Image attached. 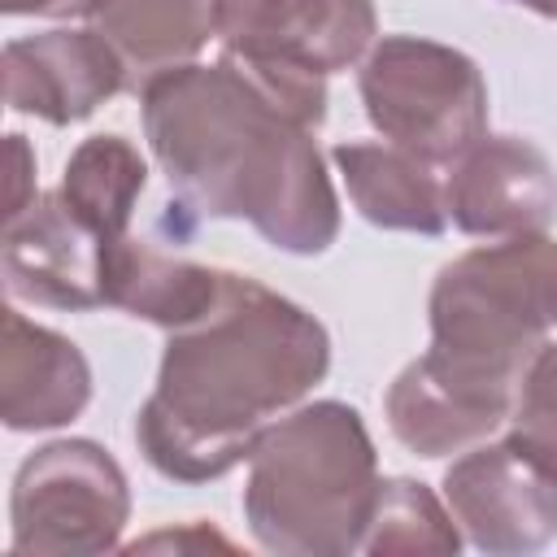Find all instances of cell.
Instances as JSON below:
<instances>
[{
    "label": "cell",
    "instance_id": "7c38bea8",
    "mask_svg": "<svg viewBox=\"0 0 557 557\" xmlns=\"http://www.w3.org/2000/svg\"><path fill=\"white\" fill-rule=\"evenodd\" d=\"M126 87L122 57L100 30H44L4 44V104L70 126Z\"/></svg>",
    "mask_w": 557,
    "mask_h": 557
},
{
    "label": "cell",
    "instance_id": "603a6c76",
    "mask_svg": "<svg viewBox=\"0 0 557 557\" xmlns=\"http://www.w3.org/2000/svg\"><path fill=\"white\" fill-rule=\"evenodd\" d=\"M518 4H527V9H535L544 17H557V0H518Z\"/></svg>",
    "mask_w": 557,
    "mask_h": 557
},
{
    "label": "cell",
    "instance_id": "2e32d148",
    "mask_svg": "<svg viewBox=\"0 0 557 557\" xmlns=\"http://www.w3.org/2000/svg\"><path fill=\"white\" fill-rule=\"evenodd\" d=\"M331 161L366 222L413 235H440L448 226L444 183L413 152L396 144H335Z\"/></svg>",
    "mask_w": 557,
    "mask_h": 557
},
{
    "label": "cell",
    "instance_id": "52a82bcc",
    "mask_svg": "<svg viewBox=\"0 0 557 557\" xmlns=\"http://www.w3.org/2000/svg\"><path fill=\"white\" fill-rule=\"evenodd\" d=\"M444 505L479 553H535L557 535V466L513 435L474 444L448 466Z\"/></svg>",
    "mask_w": 557,
    "mask_h": 557
},
{
    "label": "cell",
    "instance_id": "8992f818",
    "mask_svg": "<svg viewBox=\"0 0 557 557\" xmlns=\"http://www.w3.org/2000/svg\"><path fill=\"white\" fill-rule=\"evenodd\" d=\"M9 518L22 557L109 553L131 518V487L96 440H52L17 466Z\"/></svg>",
    "mask_w": 557,
    "mask_h": 557
},
{
    "label": "cell",
    "instance_id": "277c9868",
    "mask_svg": "<svg viewBox=\"0 0 557 557\" xmlns=\"http://www.w3.org/2000/svg\"><path fill=\"white\" fill-rule=\"evenodd\" d=\"M426 313L431 352L518 392L557 326V239L540 231L461 252L440 270Z\"/></svg>",
    "mask_w": 557,
    "mask_h": 557
},
{
    "label": "cell",
    "instance_id": "ffe728a7",
    "mask_svg": "<svg viewBox=\"0 0 557 557\" xmlns=\"http://www.w3.org/2000/svg\"><path fill=\"white\" fill-rule=\"evenodd\" d=\"M30 174H35V152H30L26 135H9V196H4V218L22 213L35 200Z\"/></svg>",
    "mask_w": 557,
    "mask_h": 557
},
{
    "label": "cell",
    "instance_id": "4fadbf2b",
    "mask_svg": "<svg viewBox=\"0 0 557 557\" xmlns=\"http://www.w3.org/2000/svg\"><path fill=\"white\" fill-rule=\"evenodd\" d=\"M91 400V366L74 339L30 322L13 305L0 335V418L9 431H52Z\"/></svg>",
    "mask_w": 557,
    "mask_h": 557
},
{
    "label": "cell",
    "instance_id": "30bf717a",
    "mask_svg": "<svg viewBox=\"0 0 557 557\" xmlns=\"http://www.w3.org/2000/svg\"><path fill=\"white\" fill-rule=\"evenodd\" d=\"M444 205L453 226L466 235H540L557 218V174L531 139L483 135L466 157L453 161Z\"/></svg>",
    "mask_w": 557,
    "mask_h": 557
},
{
    "label": "cell",
    "instance_id": "9a60e30c",
    "mask_svg": "<svg viewBox=\"0 0 557 557\" xmlns=\"http://www.w3.org/2000/svg\"><path fill=\"white\" fill-rule=\"evenodd\" d=\"M91 30L122 57L126 87L139 91L218 35V0H96Z\"/></svg>",
    "mask_w": 557,
    "mask_h": 557
},
{
    "label": "cell",
    "instance_id": "8fae6325",
    "mask_svg": "<svg viewBox=\"0 0 557 557\" xmlns=\"http://www.w3.org/2000/svg\"><path fill=\"white\" fill-rule=\"evenodd\" d=\"M518 392L487 383L440 352L409 361L387 387V426L418 457H448L483 444L509 413Z\"/></svg>",
    "mask_w": 557,
    "mask_h": 557
},
{
    "label": "cell",
    "instance_id": "5b68a950",
    "mask_svg": "<svg viewBox=\"0 0 557 557\" xmlns=\"http://www.w3.org/2000/svg\"><path fill=\"white\" fill-rule=\"evenodd\" d=\"M357 87L374 131L426 165H453L487 135V83L448 44L387 35L366 52Z\"/></svg>",
    "mask_w": 557,
    "mask_h": 557
},
{
    "label": "cell",
    "instance_id": "44dd1931",
    "mask_svg": "<svg viewBox=\"0 0 557 557\" xmlns=\"http://www.w3.org/2000/svg\"><path fill=\"white\" fill-rule=\"evenodd\" d=\"M139 548H222V553H231L235 544L222 540L218 531L191 522V527H183V531H157V535H148V540H135L131 553H139Z\"/></svg>",
    "mask_w": 557,
    "mask_h": 557
},
{
    "label": "cell",
    "instance_id": "7402d4cb",
    "mask_svg": "<svg viewBox=\"0 0 557 557\" xmlns=\"http://www.w3.org/2000/svg\"><path fill=\"white\" fill-rule=\"evenodd\" d=\"M0 9L9 17H74V13H91L96 0H0Z\"/></svg>",
    "mask_w": 557,
    "mask_h": 557
},
{
    "label": "cell",
    "instance_id": "6da1fadb",
    "mask_svg": "<svg viewBox=\"0 0 557 557\" xmlns=\"http://www.w3.org/2000/svg\"><path fill=\"white\" fill-rule=\"evenodd\" d=\"M144 135L170 191L200 218H244L265 244L313 257L339 235V200L313 126L239 57L174 65L139 87Z\"/></svg>",
    "mask_w": 557,
    "mask_h": 557
},
{
    "label": "cell",
    "instance_id": "3957f363",
    "mask_svg": "<svg viewBox=\"0 0 557 557\" xmlns=\"http://www.w3.org/2000/svg\"><path fill=\"white\" fill-rule=\"evenodd\" d=\"M374 492L379 457L361 413L344 400H313L257 435L244 518L265 553L344 557L361 548Z\"/></svg>",
    "mask_w": 557,
    "mask_h": 557
},
{
    "label": "cell",
    "instance_id": "e0dca14e",
    "mask_svg": "<svg viewBox=\"0 0 557 557\" xmlns=\"http://www.w3.org/2000/svg\"><path fill=\"white\" fill-rule=\"evenodd\" d=\"M148 183V165L139 157V148L122 135H87L61 174V196L65 205L104 239H122L135 213V200Z\"/></svg>",
    "mask_w": 557,
    "mask_h": 557
},
{
    "label": "cell",
    "instance_id": "7a4b0ae2",
    "mask_svg": "<svg viewBox=\"0 0 557 557\" xmlns=\"http://www.w3.org/2000/svg\"><path fill=\"white\" fill-rule=\"evenodd\" d=\"M326 370V326L265 283L226 270L218 305L170 331L157 387L135 413V444L174 483L222 479Z\"/></svg>",
    "mask_w": 557,
    "mask_h": 557
},
{
    "label": "cell",
    "instance_id": "5bb4252c",
    "mask_svg": "<svg viewBox=\"0 0 557 557\" xmlns=\"http://www.w3.org/2000/svg\"><path fill=\"white\" fill-rule=\"evenodd\" d=\"M222 278L226 270L157 252L152 244L131 235L104 244V265H100L104 305L126 309L131 318L157 322L165 331H178L205 318L222 296Z\"/></svg>",
    "mask_w": 557,
    "mask_h": 557
},
{
    "label": "cell",
    "instance_id": "d6986e66",
    "mask_svg": "<svg viewBox=\"0 0 557 557\" xmlns=\"http://www.w3.org/2000/svg\"><path fill=\"white\" fill-rule=\"evenodd\" d=\"M509 422H513L509 435L518 444H527L535 457L557 466V344H544L527 366Z\"/></svg>",
    "mask_w": 557,
    "mask_h": 557
},
{
    "label": "cell",
    "instance_id": "ac0fdd59",
    "mask_svg": "<svg viewBox=\"0 0 557 557\" xmlns=\"http://www.w3.org/2000/svg\"><path fill=\"white\" fill-rule=\"evenodd\" d=\"M461 548L457 518L440 505V496L426 483L413 479H379L374 509L361 535V553L392 557V553H426V557H453Z\"/></svg>",
    "mask_w": 557,
    "mask_h": 557
},
{
    "label": "cell",
    "instance_id": "9c48e42d",
    "mask_svg": "<svg viewBox=\"0 0 557 557\" xmlns=\"http://www.w3.org/2000/svg\"><path fill=\"white\" fill-rule=\"evenodd\" d=\"M4 292L48 309L104 305V239L65 205L61 191L35 196L22 213L4 218Z\"/></svg>",
    "mask_w": 557,
    "mask_h": 557
},
{
    "label": "cell",
    "instance_id": "ba28073f",
    "mask_svg": "<svg viewBox=\"0 0 557 557\" xmlns=\"http://www.w3.org/2000/svg\"><path fill=\"white\" fill-rule=\"evenodd\" d=\"M374 0H218L231 57L300 74H335L374 48Z\"/></svg>",
    "mask_w": 557,
    "mask_h": 557
}]
</instances>
